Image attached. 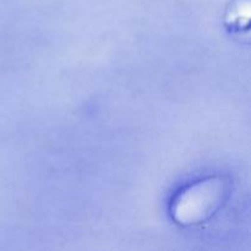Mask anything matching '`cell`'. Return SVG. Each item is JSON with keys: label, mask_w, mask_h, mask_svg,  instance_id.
Segmentation results:
<instances>
[{"label": "cell", "mask_w": 251, "mask_h": 251, "mask_svg": "<svg viewBox=\"0 0 251 251\" xmlns=\"http://www.w3.org/2000/svg\"><path fill=\"white\" fill-rule=\"evenodd\" d=\"M225 195L226 185L222 179L201 180L181 191L172 206V216L180 225H198L220 208Z\"/></svg>", "instance_id": "obj_1"}]
</instances>
